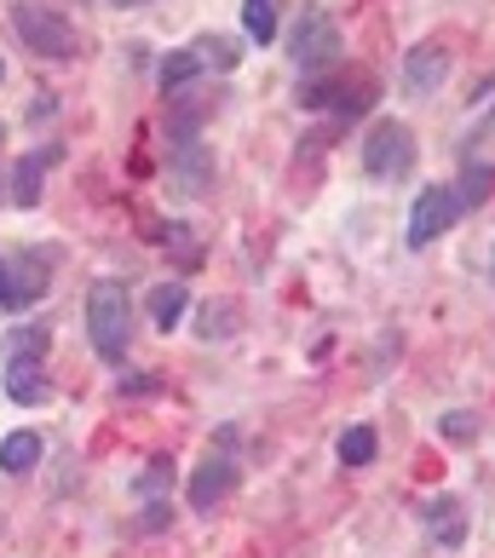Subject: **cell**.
Returning <instances> with one entry per match:
<instances>
[{"instance_id": "obj_14", "label": "cell", "mask_w": 495, "mask_h": 558, "mask_svg": "<svg viewBox=\"0 0 495 558\" xmlns=\"http://www.w3.org/2000/svg\"><path fill=\"white\" fill-rule=\"evenodd\" d=\"M7 398L12 403H47L52 386H47V375H40L35 363H7Z\"/></svg>"}, {"instance_id": "obj_8", "label": "cell", "mask_w": 495, "mask_h": 558, "mask_svg": "<svg viewBox=\"0 0 495 558\" xmlns=\"http://www.w3.org/2000/svg\"><path fill=\"white\" fill-rule=\"evenodd\" d=\"M444 81H449V52L438 47V40L409 47V58H403V87H409V93L432 98V93H444Z\"/></svg>"}, {"instance_id": "obj_26", "label": "cell", "mask_w": 495, "mask_h": 558, "mask_svg": "<svg viewBox=\"0 0 495 558\" xmlns=\"http://www.w3.org/2000/svg\"><path fill=\"white\" fill-rule=\"evenodd\" d=\"M161 242H173V247H179V259H184V265H196V242L184 236V225H161Z\"/></svg>"}, {"instance_id": "obj_28", "label": "cell", "mask_w": 495, "mask_h": 558, "mask_svg": "<svg viewBox=\"0 0 495 558\" xmlns=\"http://www.w3.org/2000/svg\"><path fill=\"white\" fill-rule=\"evenodd\" d=\"M110 7H150V0H110Z\"/></svg>"}, {"instance_id": "obj_18", "label": "cell", "mask_w": 495, "mask_h": 558, "mask_svg": "<svg viewBox=\"0 0 495 558\" xmlns=\"http://www.w3.org/2000/svg\"><path fill=\"white\" fill-rule=\"evenodd\" d=\"M242 29L259 40V47H271L277 40V0H242Z\"/></svg>"}, {"instance_id": "obj_27", "label": "cell", "mask_w": 495, "mask_h": 558, "mask_svg": "<svg viewBox=\"0 0 495 558\" xmlns=\"http://www.w3.org/2000/svg\"><path fill=\"white\" fill-rule=\"evenodd\" d=\"M168 519H173V512H168V495H161V501H144V519H138V524H144V530H161Z\"/></svg>"}, {"instance_id": "obj_9", "label": "cell", "mask_w": 495, "mask_h": 558, "mask_svg": "<svg viewBox=\"0 0 495 558\" xmlns=\"http://www.w3.org/2000/svg\"><path fill=\"white\" fill-rule=\"evenodd\" d=\"M231 489H237V454H225V449L208 454V461L191 472V507L196 512H214Z\"/></svg>"}, {"instance_id": "obj_13", "label": "cell", "mask_w": 495, "mask_h": 558, "mask_svg": "<svg viewBox=\"0 0 495 558\" xmlns=\"http://www.w3.org/2000/svg\"><path fill=\"white\" fill-rule=\"evenodd\" d=\"M202 70H208V64H202V52L196 47H179L173 58H161V70H156V81H161V93H184V87H191V81L202 75Z\"/></svg>"}, {"instance_id": "obj_19", "label": "cell", "mask_w": 495, "mask_h": 558, "mask_svg": "<svg viewBox=\"0 0 495 558\" xmlns=\"http://www.w3.org/2000/svg\"><path fill=\"white\" fill-rule=\"evenodd\" d=\"M375 449H381L375 426H352V432L340 438V461H346V466H369V461H375Z\"/></svg>"}, {"instance_id": "obj_7", "label": "cell", "mask_w": 495, "mask_h": 558, "mask_svg": "<svg viewBox=\"0 0 495 558\" xmlns=\"http://www.w3.org/2000/svg\"><path fill=\"white\" fill-rule=\"evenodd\" d=\"M300 105L305 110H335V116H363L375 110V81H312L300 87Z\"/></svg>"}, {"instance_id": "obj_23", "label": "cell", "mask_w": 495, "mask_h": 558, "mask_svg": "<svg viewBox=\"0 0 495 558\" xmlns=\"http://www.w3.org/2000/svg\"><path fill=\"white\" fill-rule=\"evenodd\" d=\"M231 317H237V305H231V300H219V305L208 300V305H202V340H214V335H231V328H237Z\"/></svg>"}, {"instance_id": "obj_25", "label": "cell", "mask_w": 495, "mask_h": 558, "mask_svg": "<svg viewBox=\"0 0 495 558\" xmlns=\"http://www.w3.org/2000/svg\"><path fill=\"white\" fill-rule=\"evenodd\" d=\"M116 391H121V398H156V391H161V375H121Z\"/></svg>"}, {"instance_id": "obj_1", "label": "cell", "mask_w": 495, "mask_h": 558, "mask_svg": "<svg viewBox=\"0 0 495 558\" xmlns=\"http://www.w3.org/2000/svg\"><path fill=\"white\" fill-rule=\"evenodd\" d=\"M87 335H93V351L105 363H121L128 357V340H133V300L121 282H93L87 294Z\"/></svg>"}, {"instance_id": "obj_3", "label": "cell", "mask_w": 495, "mask_h": 558, "mask_svg": "<svg viewBox=\"0 0 495 558\" xmlns=\"http://www.w3.org/2000/svg\"><path fill=\"white\" fill-rule=\"evenodd\" d=\"M409 168H415V133L403 121H381L375 133L363 138V173L381 184H398Z\"/></svg>"}, {"instance_id": "obj_22", "label": "cell", "mask_w": 495, "mask_h": 558, "mask_svg": "<svg viewBox=\"0 0 495 558\" xmlns=\"http://www.w3.org/2000/svg\"><path fill=\"white\" fill-rule=\"evenodd\" d=\"M133 489H138V501H161V495L173 489V461H150V466L138 472Z\"/></svg>"}, {"instance_id": "obj_6", "label": "cell", "mask_w": 495, "mask_h": 558, "mask_svg": "<svg viewBox=\"0 0 495 558\" xmlns=\"http://www.w3.org/2000/svg\"><path fill=\"white\" fill-rule=\"evenodd\" d=\"M456 219H461L456 184H426V191L415 196V214H409V247H432Z\"/></svg>"}, {"instance_id": "obj_17", "label": "cell", "mask_w": 495, "mask_h": 558, "mask_svg": "<svg viewBox=\"0 0 495 558\" xmlns=\"http://www.w3.org/2000/svg\"><path fill=\"white\" fill-rule=\"evenodd\" d=\"M490 191H495V168L472 156L467 168H461V191H456V196H461V208H479V202H490Z\"/></svg>"}, {"instance_id": "obj_11", "label": "cell", "mask_w": 495, "mask_h": 558, "mask_svg": "<svg viewBox=\"0 0 495 558\" xmlns=\"http://www.w3.org/2000/svg\"><path fill=\"white\" fill-rule=\"evenodd\" d=\"M58 156H64L58 144H40L35 156H24V161L12 168V202H17V208H35V202H40V173H47Z\"/></svg>"}, {"instance_id": "obj_2", "label": "cell", "mask_w": 495, "mask_h": 558, "mask_svg": "<svg viewBox=\"0 0 495 558\" xmlns=\"http://www.w3.org/2000/svg\"><path fill=\"white\" fill-rule=\"evenodd\" d=\"M12 35L24 40L29 52H40V58H58V64L81 52L70 17H58L52 7H35V0H17V7H12Z\"/></svg>"}, {"instance_id": "obj_10", "label": "cell", "mask_w": 495, "mask_h": 558, "mask_svg": "<svg viewBox=\"0 0 495 558\" xmlns=\"http://www.w3.org/2000/svg\"><path fill=\"white\" fill-rule=\"evenodd\" d=\"M421 519H426V530H432V542L438 547H467V512H461V501L456 495H432V501L421 507Z\"/></svg>"}, {"instance_id": "obj_20", "label": "cell", "mask_w": 495, "mask_h": 558, "mask_svg": "<svg viewBox=\"0 0 495 558\" xmlns=\"http://www.w3.org/2000/svg\"><path fill=\"white\" fill-rule=\"evenodd\" d=\"M196 52H202V64H208V70H237L242 64V47H237V40H225V35H202Z\"/></svg>"}, {"instance_id": "obj_16", "label": "cell", "mask_w": 495, "mask_h": 558, "mask_svg": "<svg viewBox=\"0 0 495 558\" xmlns=\"http://www.w3.org/2000/svg\"><path fill=\"white\" fill-rule=\"evenodd\" d=\"M40 461V438L24 426V432H7L0 438V472H29Z\"/></svg>"}, {"instance_id": "obj_24", "label": "cell", "mask_w": 495, "mask_h": 558, "mask_svg": "<svg viewBox=\"0 0 495 558\" xmlns=\"http://www.w3.org/2000/svg\"><path fill=\"white\" fill-rule=\"evenodd\" d=\"M438 432H444L449 444H472V438H479V421H472L467 409H456V415H444V421H438Z\"/></svg>"}, {"instance_id": "obj_29", "label": "cell", "mask_w": 495, "mask_h": 558, "mask_svg": "<svg viewBox=\"0 0 495 558\" xmlns=\"http://www.w3.org/2000/svg\"><path fill=\"white\" fill-rule=\"evenodd\" d=\"M0 75H7V64H0Z\"/></svg>"}, {"instance_id": "obj_4", "label": "cell", "mask_w": 495, "mask_h": 558, "mask_svg": "<svg viewBox=\"0 0 495 558\" xmlns=\"http://www.w3.org/2000/svg\"><path fill=\"white\" fill-rule=\"evenodd\" d=\"M288 58H294L300 70H328L340 58V24L323 7H305L294 35H288Z\"/></svg>"}, {"instance_id": "obj_15", "label": "cell", "mask_w": 495, "mask_h": 558, "mask_svg": "<svg viewBox=\"0 0 495 558\" xmlns=\"http://www.w3.org/2000/svg\"><path fill=\"white\" fill-rule=\"evenodd\" d=\"M184 305H191V294H184V282H156V288H150V323L161 328V335H168V328H179Z\"/></svg>"}, {"instance_id": "obj_12", "label": "cell", "mask_w": 495, "mask_h": 558, "mask_svg": "<svg viewBox=\"0 0 495 558\" xmlns=\"http://www.w3.org/2000/svg\"><path fill=\"white\" fill-rule=\"evenodd\" d=\"M173 173H179V184L191 196H202V191H208V179H214V156L202 150L196 138H179L173 144Z\"/></svg>"}, {"instance_id": "obj_21", "label": "cell", "mask_w": 495, "mask_h": 558, "mask_svg": "<svg viewBox=\"0 0 495 558\" xmlns=\"http://www.w3.org/2000/svg\"><path fill=\"white\" fill-rule=\"evenodd\" d=\"M40 351H47V328H12V335H7V363H35L40 357Z\"/></svg>"}, {"instance_id": "obj_5", "label": "cell", "mask_w": 495, "mask_h": 558, "mask_svg": "<svg viewBox=\"0 0 495 558\" xmlns=\"http://www.w3.org/2000/svg\"><path fill=\"white\" fill-rule=\"evenodd\" d=\"M47 259H29V254H0V312H29V305L47 300Z\"/></svg>"}]
</instances>
